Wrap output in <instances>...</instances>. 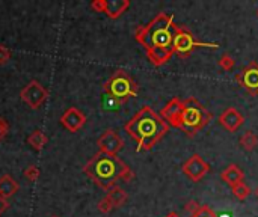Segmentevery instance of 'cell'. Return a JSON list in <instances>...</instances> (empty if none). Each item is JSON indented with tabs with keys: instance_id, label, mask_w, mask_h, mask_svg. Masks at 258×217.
Returning <instances> with one entry per match:
<instances>
[{
	"instance_id": "1",
	"label": "cell",
	"mask_w": 258,
	"mask_h": 217,
	"mask_svg": "<svg viewBox=\"0 0 258 217\" xmlns=\"http://www.w3.org/2000/svg\"><path fill=\"white\" fill-rule=\"evenodd\" d=\"M175 30L174 15L160 12L150 23L134 30V40L144 47L148 61L154 66H162L174 54Z\"/></svg>"
},
{
	"instance_id": "2",
	"label": "cell",
	"mask_w": 258,
	"mask_h": 217,
	"mask_svg": "<svg viewBox=\"0 0 258 217\" xmlns=\"http://www.w3.org/2000/svg\"><path fill=\"white\" fill-rule=\"evenodd\" d=\"M82 171L95 186L106 192L115 187L118 181L131 183L134 179L133 169L127 166L118 155H109L103 152H97L82 168Z\"/></svg>"
},
{
	"instance_id": "3",
	"label": "cell",
	"mask_w": 258,
	"mask_h": 217,
	"mask_svg": "<svg viewBox=\"0 0 258 217\" xmlns=\"http://www.w3.org/2000/svg\"><path fill=\"white\" fill-rule=\"evenodd\" d=\"M124 130L136 140L137 151H150L165 137L169 131V125L150 106H144L130 121H127Z\"/></svg>"
},
{
	"instance_id": "4",
	"label": "cell",
	"mask_w": 258,
	"mask_h": 217,
	"mask_svg": "<svg viewBox=\"0 0 258 217\" xmlns=\"http://www.w3.org/2000/svg\"><path fill=\"white\" fill-rule=\"evenodd\" d=\"M212 121V113L196 98L187 97L183 100V112L178 127L187 137H195Z\"/></svg>"
},
{
	"instance_id": "5",
	"label": "cell",
	"mask_w": 258,
	"mask_h": 217,
	"mask_svg": "<svg viewBox=\"0 0 258 217\" xmlns=\"http://www.w3.org/2000/svg\"><path fill=\"white\" fill-rule=\"evenodd\" d=\"M105 94L109 95L115 103L124 104L130 98H134L139 92V86L134 79L124 69H116L113 74L103 85Z\"/></svg>"
},
{
	"instance_id": "6",
	"label": "cell",
	"mask_w": 258,
	"mask_h": 217,
	"mask_svg": "<svg viewBox=\"0 0 258 217\" xmlns=\"http://www.w3.org/2000/svg\"><path fill=\"white\" fill-rule=\"evenodd\" d=\"M204 47V48H219L216 43H199L195 40L191 30H187L183 26H177L175 36H174V53L178 54L181 59L189 58L194 53V50Z\"/></svg>"
},
{
	"instance_id": "7",
	"label": "cell",
	"mask_w": 258,
	"mask_h": 217,
	"mask_svg": "<svg viewBox=\"0 0 258 217\" xmlns=\"http://www.w3.org/2000/svg\"><path fill=\"white\" fill-rule=\"evenodd\" d=\"M50 92L48 89H45L38 80H30L22 90H20V98L23 103H26L30 108L37 110L40 108L45 100L48 98Z\"/></svg>"
},
{
	"instance_id": "8",
	"label": "cell",
	"mask_w": 258,
	"mask_h": 217,
	"mask_svg": "<svg viewBox=\"0 0 258 217\" xmlns=\"http://www.w3.org/2000/svg\"><path fill=\"white\" fill-rule=\"evenodd\" d=\"M97 147H98V152L109 154V155H116L119 151L123 150L124 140L121 139V136H119L115 130L109 129L97 139Z\"/></svg>"
},
{
	"instance_id": "9",
	"label": "cell",
	"mask_w": 258,
	"mask_h": 217,
	"mask_svg": "<svg viewBox=\"0 0 258 217\" xmlns=\"http://www.w3.org/2000/svg\"><path fill=\"white\" fill-rule=\"evenodd\" d=\"M236 82L242 86L248 94L258 95V64L251 62L236 76Z\"/></svg>"
},
{
	"instance_id": "10",
	"label": "cell",
	"mask_w": 258,
	"mask_h": 217,
	"mask_svg": "<svg viewBox=\"0 0 258 217\" xmlns=\"http://www.w3.org/2000/svg\"><path fill=\"white\" fill-rule=\"evenodd\" d=\"M210 171V166L209 163L205 161L202 157H199L198 154L192 155L191 158H189L184 165H183V172L184 175L194 181V183H198V181H201L205 175L209 174Z\"/></svg>"
},
{
	"instance_id": "11",
	"label": "cell",
	"mask_w": 258,
	"mask_h": 217,
	"mask_svg": "<svg viewBox=\"0 0 258 217\" xmlns=\"http://www.w3.org/2000/svg\"><path fill=\"white\" fill-rule=\"evenodd\" d=\"M59 122L64 129L68 130L70 133H77L86 124V116H85V113H82L79 110L77 107H70L62 113V116L59 118Z\"/></svg>"
},
{
	"instance_id": "12",
	"label": "cell",
	"mask_w": 258,
	"mask_h": 217,
	"mask_svg": "<svg viewBox=\"0 0 258 217\" xmlns=\"http://www.w3.org/2000/svg\"><path fill=\"white\" fill-rule=\"evenodd\" d=\"M181 112H183V100L181 98H172L163 106V108L160 110V116L168 125L178 127Z\"/></svg>"
},
{
	"instance_id": "13",
	"label": "cell",
	"mask_w": 258,
	"mask_h": 217,
	"mask_svg": "<svg viewBox=\"0 0 258 217\" xmlns=\"http://www.w3.org/2000/svg\"><path fill=\"white\" fill-rule=\"evenodd\" d=\"M219 124L228 133H236L240 127L245 124V118L236 107H228L227 110L219 116Z\"/></svg>"
},
{
	"instance_id": "14",
	"label": "cell",
	"mask_w": 258,
	"mask_h": 217,
	"mask_svg": "<svg viewBox=\"0 0 258 217\" xmlns=\"http://www.w3.org/2000/svg\"><path fill=\"white\" fill-rule=\"evenodd\" d=\"M220 178L225 181V183L231 187L240 184V183H243V179H245V172L240 169L237 165H228L225 169H223L220 172Z\"/></svg>"
},
{
	"instance_id": "15",
	"label": "cell",
	"mask_w": 258,
	"mask_h": 217,
	"mask_svg": "<svg viewBox=\"0 0 258 217\" xmlns=\"http://www.w3.org/2000/svg\"><path fill=\"white\" fill-rule=\"evenodd\" d=\"M130 8V0H106V8H105V14L112 18V20H116V18L121 17L127 9Z\"/></svg>"
},
{
	"instance_id": "16",
	"label": "cell",
	"mask_w": 258,
	"mask_h": 217,
	"mask_svg": "<svg viewBox=\"0 0 258 217\" xmlns=\"http://www.w3.org/2000/svg\"><path fill=\"white\" fill-rule=\"evenodd\" d=\"M19 190H20V184L17 183L11 175L5 174V175L0 176V196L2 197L9 199Z\"/></svg>"
},
{
	"instance_id": "17",
	"label": "cell",
	"mask_w": 258,
	"mask_h": 217,
	"mask_svg": "<svg viewBox=\"0 0 258 217\" xmlns=\"http://www.w3.org/2000/svg\"><path fill=\"white\" fill-rule=\"evenodd\" d=\"M106 197L112 202L113 208H121V207L127 202L129 195H127V192H126L124 189H121L119 186H115V187H112L110 190H108Z\"/></svg>"
},
{
	"instance_id": "18",
	"label": "cell",
	"mask_w": 258,
	"mask_h": 217,
	"mask_svg": "<svg viewBox=\"0 0 258 217\" xmlns=\"http://www.w3.org/2000/svg\"><path fill=\"white\" fill-rule=\"evenodd\" d=\"M27 143L35 151H43L45 148V145L48 143V137L45 136V133L43 130H35V131H32L29 134Z\"/></svg>"
},
{
	"instance_id": "19",
	"label": "cell",
	"mask_w": 258,
	"mask_h": 217,
	"mask_svg": "<svg viewBox=\"0 0 258 217\" xmlns=\"http://www.w3.org/2000/svg\"><path fill=\"white\" fill-rule=\"evenodd\" d=\"M240 145H242V148L248 152L254 151L257 148V145H258V137L255 136L254 131H246L242 137H240Z\"/></svg>"
},
{
	"instance_id": "20",
	"label": "cell",
	"mask_w": 258,
	"mask_h": 217,
	"mask_svg": "<svg viewBox=\"0 0 258 217\" xmlns=\"http://www.w3.org/2000/svg\"><path fill=\"white\" fill-rule=\"evenodd\" d=\"M231 192L238 199V201H245V199H248V196L251 195V189L245 183H240V184L231 187Z\"/></svg>"
},
{
	"instance_id": "21",
	"label": "cell",
	"mask_w": 258,
	"mask_h": 217,
	"mask_svg": "<svg viewBox=\"0 0 258 217\" xmlns=\"http://www.w3.org/2000/svg\"><path fill=\"white\" fill-rule=\"evenodd\" d=\"M23 175H24V178L29 181V183H35V181H37V179L40 178V175H41V171H40V168H38L37 165H29V166L24 169Z\"/></svg>"
},
{
	"instance_id": "22",
	"label": "cell",
	"mask_w": 258,
	"mask_h": 217,
	"mask_svg": "<svg viewBox=\"0 0 258 217\" xmlns=\"http://www.w3.org/2000/svg\"><path fill=\"white\" fill-rule=\"evenodd\" d=\"M219 66L223 71H231L234 68V59L230 56V54H222L219 59Z\"/></svg>"
},
{
	"instance_id": "23",
	"label": "cell",
	"mask_w": 258,
	"mask_h": 217,
	"mask_svg": "<svg viewBox=\"0 0 258 217\" xmlns=\"http://www.w3.org/2000/svg\"><path fill=\"white\" fill-rule=\"evenodd\" d=\"M11 58H12V53H11V50H9L6 45L0 44V66L6 65V64L11 61Z\"/></svg>"
},
{
	"instance_id": "24",
	"label": "cell",
	"mask_w": 258,
	"mask_h": 217,
	"mask_svg": "<svg viewBox=\"0 0 258 217\" xmlns=\"http://www.w3.org/2000/svg\"><path fill=\"white\" fill-rule=\"evenodd\" d=\"M97 208H98V211H100L101 214H109L112 210H115V208H113V205H112V202L109 201V199H108L106 196L103 197L101 201L98 202Z\"/></svg>"
},
{
	"instance_id": "25",
	"label": "cell",
	"mask_w": 258,
	"mask_h": 217,
	"mask_svg": "<svg viewBox=\"0 0 258 217\" xmlns=\"http://www.w3.org/2000/svg\"><path fill=\"white\" fill-rule=\"evenodd\" d=\"M191 217H219L210 207H207V205H202V207H199V210L195 213V214H192Z\"/></svg>"
},
{
	"instance_id": "26",
	"label": "cell",
	"mask_w": 258,
	"mask_h": 217,
	"mask_svg": "<svg viewBox=\"0 0 258 217\" xmlns=\"http://www.w3.org/2000/svg\"><path fill=\"white\" fill-rule=\"evenodd\" d=\"M8 134H9V122L3 116H0V142L5 140Z\"/></svg>"
},
{
	"instance_id": "27",
	"label": "cell",
	"mask_w": 258,
	"mask_h": 217,
	"mask_svg": "<svg viewBox=\"0 0 258 217\" xmlns=\"http://www.w3.org/2000/svg\"><path fill=\"white\" fill-rule=\"evenodd\" d=\"M105 8H106V0H92L91 2V9L95 12L105 14Z\"/></svg>"
},
{
	"instance_id": "28",
	"label": "cell",
	"mask_w": 258,
	"mask_h": 217,
	"mask_svg": "<svg viewBox=\"0 0 258 217\" xmlns=\"http://www.w3.org/2000/svg\"><path fill=\"white\" fill-rule=\"evenodd\" d=\"M184 210H186V211H189V213H191V216H192V214H195V213L199 210V204L192 199V201H189V202L184 205Z\"/></svg>"
},
{
	"instance_id": "29",
	"label": "cell",
	"mask_w": 258,
	"mask_h": 217,
	"mask_svg": "<svg viewBox=\"0 0 258 217\" xmlns=\"http://www.w3.org/2000/svg\"><path fill=\"white\" fill-rule=\"evenodd\" d=\"M8 208H9V201H8V199H5V197L0 196V216L5 214V213L8 211Z\"/></svg>"
},
{
	"instance_id": "30",
	"label": "cell",
	"mask_w": 258,
	"mask_h": 217,
	"mask_svg": "<svg viewBox=\"0 0 258 217\" xmlns=\"http://www.w3.org/2000/svg\"><path fill=\"white\" fill-rule=\"evenodd\" d=\"M165 217H180V214H178V213H175V211H171V213H168Z\"/></svg>"
},
{
	"instance_id": "31",
	"label": "cell",
	"mask_w": 258,
	"mask_h": 217,
	"mask_svg": "<svg viewBox=\"0 0 258 217\" xmlns=\"http://www.w3.org/2000/svg\"><path fill=\"white\" fill-rule=\"evenodd\" d=\"M254 195H255V197L258 199V186H257V187L254 189Z\"/></svg>"
},
{
	"instance_id": "32",
	"label": "cell",
	"mask_w": 258,
	"mask_h": 217,
	"mask_svg": "<svg viewBox=\"0 0 258 217\" xmlns=\"http://www.w3.org/2000/svg\"><path fill=\"white\" fill-rule=\"evenodd\" d=\"M50 217H59V216H56V214H51Z\"/></svg>"
},
{
	"instance_id": "33",
	"label": "cell",
	"mask_w": 258,
	"mask_h": 217,
	"mask_svg": "<svg viewBox=\"0 0 258 217\" xmlns=\"http://www.w3.org/2000/svg\"><path fill=\"white\" fill-rule=\"evenodd\" d=\"M257 15H258V11H257Z\"/></svg>"
}]
</instances>
